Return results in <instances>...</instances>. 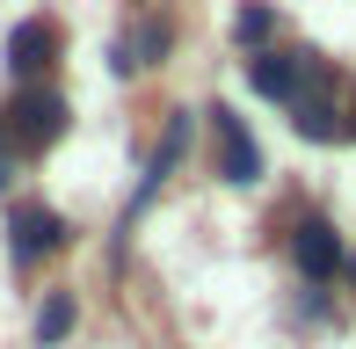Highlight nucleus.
<instances>
[{
	"mask_svg": "<svg viewBox=\"0 0 356 349\" xmlns=\"http://www.w3.org/2000/svg\"><path fill=\"white\" fill-rule=\"evenodd\" d=\"M66 124H73L66 95L22 88V95H15V109L0 117V131H8V153H44V146H58V138H66Z\"/></svg>",
	"mask_w": 356,
	"mask_h": 349,
	"instance_id": "1",
	"label": "nucleus"
},
{
	"mask_svg": "<svg viewBox=\"0 0 356 349\" xmlns=\"http://www.w3.org/2000/svg\"><path fill=\"white\" fill-rule=\"evenodd\" d=\"M58 247H66V218H58L51 204H22V211L8 218V255H15V269L58 255Z\"/></svg>",
	"mask_w": 356,
	"mask_h": 349,
	"instance_id": "2",
	"label": "nucleus"
},
{
	"mask_svg": "<svg viewBox=\"0 0 356 349\" xmlns=\"http://www.w3.org/2000/svg\"><path fill=\"white\" fill-rule=\"evenodd\" d=\"M58 66V22L51 15H29V22L8 29V73L15 81H44Z\"/></svg>",
	"mask_w": 356,
	"mask_h": 349,
	"instance_id": "3",
	"label": "nucleus"
},
{
	"mask_svg": "<svg viewBox=\"0 0 356 349\" xmlns=\"http://www.w3.org/2000/svg\"><path fill=\"white\" fill-rule=\"evenodd\" d=\"M204 117H211V131H218V182H233V189L262 182V146L248 138V124H240L233 109H204Z\"/></svg>",
	"mask_w": 356,
	"mask_h": 349,
	"instance_id": "4",
	"label": "nucleus"
},
{
	"mask_svg": "<svg viewBox=\"0 0 356 349\" xmlns=\"http://www.w3.org/2000/svg\"><path fill=\"white\" fill-rule=\"evenodd\" d=\"M182 146H189V109H175V124H168V138L153 146V161H145V182L131 189V211H145V204L160 197V182L175 174V161H182Z\"/></svg>",
	"mask_w": 356,
	"mask_h": 349,
	"instance_id": "5",
	"label": "nucleus"
},
{
	"mask_svg": "<svg viewBox=\"0 0 356 349\" xmlns=\"http://www.w3.org/2000/svg\"><path fill=\"white\" fill-rule=\"evenodd\" d=\"M291 255H298L305 277H334V269H342V241H334L327 218H305V226L291 233Z\"/></svg>",
	"mask_w": 356,
	"mask_h": 349,
	"instance_id": "6",
	"label": "nucleus"
},
{
	"mask_svg": "<svg viewBox=\"0 0 356 349\" xmlns=\"http://www.w3.org/2000/svg\"><path fill=\"white\" fill-rule=\"evenodd\" d=\"M248 88L269 95V102H291V95H298V51H262V58H248Z\"/></svg>",
	"mask_w": 356,
	"mask_h": 349,
	"instance_id": "7",
	"label": "nucleus"
},
{
	"mask_svg": "<svg viewBox=\"0 0 356 349\" xmlns=\"http://www.w3.org/2000/svg\"><path fill=\"white\" fill-rule=\"evenodd\" d=\"M168 22H138L131 29V37H117V44H109V66H117V73H131V66H160V51H168Z\"/></svg>",
	"mask_w": 356,
	"mask_h": 349,
	"instance_id": "8",
	"label": "nucleus"
},
{
	"mask_svg": "<svg viewBox=\"0 0 356 349\" xmlns=\"http://www.w3.org/2000/svg\"><path fill=\"white\" fill-rule=\"evenodd\" d=\"M291 124H298L305 138H342V109H334L327 95H298V102H291Z\"/></svg>",
	"mask_w": 356,
	"mask_h": 349,
	"instance_id": "9",
	"label": "nucleus"
},
{
	"mask_svg": "<svg viewBox=\"0 0 356 349\" xmlns=\"http://www.w3.org/2000/svg\"><path fill=\"white\" fill-rule=\"evenodd\" d=\"M73 320H80L73 291H51V298L37 306V342H66V335H73Z\"/></svg>",
	"mask_w": 356,
	"mask_h": 349,
	"instance_id": "10",
	"label": "nucleus"
},
{
	"mask_svg": "<svg viewBox=\"0 0 356 349\" xmlns=\"http://www.w3.org/2000/svg\"><path fill=\"white\" fill-rule=\"evenodd\" d=\"M269 29H277V8H269V0H248V8L233 15V37H240V44H262Z\"/></svg>",
	"mask_w": 356,
	"mask_h": 349,
	"instance_id": "11",
	"label": "nucleus"
},
{
	"mask_svg": "<svg viewBox=\"0 0 356 349\" xmlns=\"http://www.w3.org/2000/svg\"><path fill=\"white\" fill-rule=\"evenodd\" d=\"M8 174H15V161H8V153H0V189H8Z\"/></svg>",
	"mask_w": 356,
	"mask_h": 349,
	"instance_id": "12",
	"label": "nucleus"
},
{
	"mask_svg": "<svg viewBox=\"0 0 356 349\" xmlns=\"http://www.w3.org/2000/svg\"><path fill=\"white\" fill-rule=\"evenodd\" d=\"M342 131H356V109H349V124H342Z\"/></svg>",
	"mask_w": 356,
	"mask_h": 349,
	"instance_id": "13",
	"label": "nucleus"
}]
</instances>
